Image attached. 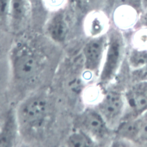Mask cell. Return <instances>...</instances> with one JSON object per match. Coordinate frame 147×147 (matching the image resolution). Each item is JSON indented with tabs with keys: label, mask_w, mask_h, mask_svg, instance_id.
Returning a JSON list of instances; mask_svg holds the SVG:
<instances>
[{
	"label": "cell",
	"mask_w": 147,
	"mask_h": 147,
	"mask_svg": "<svg viewBox=\"0 0 147 147\" xmlns=\"http://www.w3.org/2000/svg\"><path fill=\"white\" fill-rule=\"evenodd\" d=\"M10 62L14 78L23 83L36 80L44 69L42 54L25 43H18L13 47L10 55Z\"/></svg>",
	"instance_id": "1"
},
{
	"label": "cell",
	"mask_w": 147,
	"mask_h": 147,
	"mask_svg": "<svg viewBox=\"0 0 147 147\" xmlns=\"http://www.w3.org/2000/svg\"><path fill=\"white\" fill-rule=\"evenodd\" d=\"M77 127L91 137L94 141L106 138L110 129L96 110L87 109L78 118Z\"/></svg>",
	"instance_id": "5"
},
{
	"label": "cell",
	"mask_w": 147,
	"mask_h": 147,
	"mask_svg": "<svg viewBox=\"0 0 147 147\" xmlns=\"http://www.w3.org/2000/svg\"><path fill=\"white\" fill-rule=\"evenodd\" d=\"M68 5L87 13L98 10H103L106 0H68Z\"/></svg>",
	"instance_id": "12"
},
{
	"label": "cell",
	"mask_w": 147,
	"mask_h": 147,
	"mask_svg": "<svg viewBox=\"0 0 147 147\" xmlns=\"http://www.w3.org/2000/svg\"><path fill=\"white\" fill-rule=\"evenodd\" d=\"M138 137L137 141L140 143L147 144V111L137 118Z\"/></svg>",
	"instance_id": "13"
},
{
	"label": "cell",
	"mask_w": 147,
	"mask_h": 147,
	"mask_svg": "<svg viewBox=\"0 0 147 147\" xmlns=\"http://www.w3.org/2000/svg\"><path fill=\"white\" fill-rule=\"evenodd\" d=\"M107 43L106 33L91 37L83 48L84 66L86 70L91 73L99 71L105 54Z\"/></svg>",
	"instance_id": "6"
},
{
	"label": "cell",
	"mask_w": 147,
	"mask_h": 147,
	"mask_svg": "<svg viewBox=\"0 0 147 147\" xmlns=\"http://www.w3.org/2000/svg\"><path fill=\"white\" fill-rule=\"evenodd\" d=\"M103 10L91 11L86 14L84 21L86 33L91 37L99 36L103 32L107 25V17Z\"/></svg>",
	"instance_id": "10"
},
{
	"label": "cell",
	"mask_w": 147,
	"mask_h": 147,
	"mask_svg": "<svg viewBox=\"0 0 147 147\" xmlns=\"http://www.w3.org/2000/svg\"><path fill=\"white\" fill-rule=\"evenodd\" d=\"M67 145L71 147H87L92 146L94 140L83 131L77 129L67 139Z\"/></svg>",
	"instance_id": "11"
},
{
	"label": "cell",
	"mask_w": 147,
	"mask_h": 147,
	"mask_svg": "<svg viewBox=\"0 0 147 147\" xmlns=\"http://www.w3.org/2000/svg\"><path fill=\"white\" fill-rule=\"evenodd\" d=\"M32 16L30 0H11L8 25L14 31L21 30Z\"/></svg>",
	"instance_id": "8"
},
{
	"label": "cell",
	"mask_w": 147,
	"mask_h": 147,
	"mask_svg": "<svg viewBox=\"0 0 147 147\" xmlns=\"http://www.w3.org/2000/svg\"><path fill=\"white\" fill-rule=\"evenodd\" d=\"M117 1V0H106L103 11H113Z\"/></svg>",
	"instance_id": "18"
},
{
	"label": "cell",
	"mask_w": 147,
	"mask_h": 147,
	"mask_svg": "<svg viewBox=\"0 0 147 147\" xmlns=\"http://www.w3.org/2000/svg\"><path fill=\"white\" fill-rule=\"evenodd\" d=\"M107 43L105 59L100 70V80L103 83L110 81L121 63L125 48L122 33L117 28H109L106 33Z\"/></svg>",
	"instance_id": "3"
},
{
	"label": "cell",
	"mask_w": 147,
	"mask_h": 147,
	"mask_svg": "<svg viewBox=\"0 0 147 147\" xmlns=\"http://www.w3.org/2000/svg\"><path fill=\"white\" fill-rule=\"evenodd\" d=\"M130 63L134 68L144 67L147 65V52L145 51H136L131 53Z\"/></svg>",
	"instance_id": "14"
},
{
	"label": "cell",
	"mask_w": 147,
	"mask_h": 147,
	"mask_svg": "<svg viewBox=\"0 0 147 147\" xmlns=\"http://www.w3.org/2000/svg\"><path fill=\"white\" fill-rule=\"evenodd\" d=\"M118 6H126L131 7L140 15L144 7V0H117L113 9Z\"/></svg>",
	"instance_id": "15"
},
{
	"label": "cell",
	"mask_w": 147,
	"mask_h": 147,
	"mask_svg": "<svg viewBox=\"0 0 147 147\" xmlns=\"http://www.w3.org/2000/svg\"><path fill=\"white\" fill-rule=\"evenodd\" d=\"M139 18L142 25L147 28V2L144 5L142 12L140 14Z\"/></svg>",
	"instance_id": "17"
},
{
	"label": "cell",
	"mask_w": 147,
	"mask_h": 147,
	"mask_svg": "<svg viewBox=\"0 0 147 147\" xmlns=\"http://www.w3.org/2000/svg\"><path fill=\"white\" fill-rule=\"evenodd\" d=\"M49 111V100L45 93H36L26 97L15 110L20 131H38L45 123Z\"/></svg>",
	"instance_id": "2"
},
{
	"label": "cell",
	"mask_w": 147,
	"mask_h": 147,
	"mask_svg": "<svg viewBox=\"0 0 147 147\" xmlns=\"http://www.w3.org/2000/svg\"><path fill=\"white\" fill-rule=\"evenodd\" d=\"M19 131L16 111L11 109L6 113L0 126V146H14Z\"/></svg>",
	"instance_id": "9"
},
{
	"label": "cell",
	"mask_w": 147,
	"mask_h": 147,
	"mask_svg": "<svg viewBox=\"0 0 147 147\" xmlns=\"http://www.w3.org/2000/svg\"><path fill=\"white\" fill-rule=\"evenodd\" d=\"M11 0H0V22L8 24Z\"/></svg>",
	"instance_id": "16"
},
{
	"label": "cell",
	"mask_w": 147,
	"mask_h": 147,
	"mask_svg": "<svg viewBox=\"0 0 147 147\" xmlns=\"http://www.w3.org/2000/svg\"><path fill=\"white\" fill-rule=\"evenodd\" d=\"M125 109V98L115 91L107 92L98 104L97 110L110 129L119 126Z\"/></svg>",
	"instance_id": "4"
},
{
	"label": "cell",
	"mask_w": 147,
	"mask_h": 147,
	"mask_svg": "<svg viewBox=\"0 0 147 147\" xmlns=\"http://www.w3.org/2000/svg\"><path fill=\"white\" fill-rule=\"evenodd\" d=\"M67 6L51 12L45 25L47 36L57 43H64L69 33Z\"/></svg>",
	"instance_id": "7"
}]
</instances>
